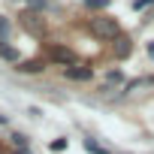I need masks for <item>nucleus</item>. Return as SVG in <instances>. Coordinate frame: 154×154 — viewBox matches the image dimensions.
Returning <instances> with one entry per match:
<instances>
[{"label":"nucleus","instance_id":"nucleus-1","mask_svg":"<svg viewBox=\"0 0 154 154\" xmlns=\"http://www.w3.org/2000/svg\"><path fill=\"white\" fill-rule=\"evenodd\" d=\"M91 33L97 39H115L118 36V21L115 18H91Z\"/></svg>","mask_w":154,"mask_h":154},{"label":"nucleus","instance_id":"nucleus-2","mask_svg":"<svg viewBox=\"0 0 154 154\" xmlns=\"http://www.w3.org/2000/svg\"><path fill=\"white\" fill-rule=\"evenodd\" d=\"M63 75H66V79H72V82H88L91 75H94V69H91V66H75V63H72V66L63 69Z\"/></svg>","mask_w":154,"mask_h":154},{"label":"nucleus","instance_id":"nucleus-3","mask_svg":"<svg viewBox=\"0 0 154 154\" xmlns=\"http://www.w3.org/2000/svg\"><path fill=\"white\" fill-rule=\"evenodd\" d=\"M48 57H51L54 63L72 66V51H69V48H63V45H51V48H48Z\"/></svg>","mask_w":154,"mask_h":154},{"label":"nucleus","instance_id":"nucleus-4","mask_svg":"<svg viewBox=\"0 0 154 154\" xmlns=\"http://www.w3.org/2000/svg\"><path fill=\"white\" fill-rule=\"evenodd\" d=\"M21 24H24L30 33H42V30H45V24H42V21H39L33 12H24V15H21Z\"/></svg>","mask_w":154,"mask_h":154},{"label":"nucleus","instance_id":"nucleus-5","mask_svg":"<svg viewBox=\"0 0 154 154\" xmlns=\"http://www.w3.org/2000/svg\"><path fill=\"white\" fill-rule=\"evenodd\" d=\"M127 54H130V39H127V36H118V39H115V57L124 60Z\"/></svg>","mask_w":154,"mask_h":154},{"label":"nucleus","instance_id":"nucleus-6","mask_svg":"<svg viewBox=\"0 0 154 154\" xmlns=\"http://www.w3.org/2000/svg\"><path fill=\"white\" fill-rule=\"evenodd\" d=\"M0 57L3 60H18V51L12 45H6V42H0Z\"/></svg>","mask_w":154,"mask_h":154},{"label":"nucleus","instance_id":"nucleus-7","mask_svg":"<svg viewBox=\"0 0 154 154\" xmlns=\"http://www.w3.org/2000/svg\"><path fill=\"white\" fill-rule=\"evenodd\" d=\"M18 69L21 72H39L42 69V60H24V63H18Z\"/></svg>","mask_w":154,"mask_h":154},{"label":"nucleus","instance_id":"nucleus-8","mask_svg":"<svg viewBox=\"0 0 154 154\" xmlns=\"http://www.w3.org/2000/svg\"><path fill=\"white\" fill-rule=\"evenodd\" d=\"M85 151H88V154H109V151H106L100 142H94V139H85Z\"/></svg>","mask_w":154,"mask_h":154},{"label":"nucleus","instance_id":"nucleus-9","mask_svg":"<svg viewBox=\"0 0 154 154\" xmlns=\"http://www.w3.org/2000/svg\"><path fill=\"white\" fill-rule=\"evenodd\" d=\"M12 145H15L21 154H27V136H21V133H12Z\"/></svg>","mask_w":154,"mask_h":154},{"label":"nucleus","instance_id":"nucleus-10","mask_svg":"<svg viewBox=\"0 0 154 154\" xmlns=\"http://www.w3.org/2000/svg\"><path fill=\"white\" fill-rule=\"evenodd\" d=\"M82 3H85L88 9H106V6L112 3V0H82Z\"/></svg>","mask_w":154,"mask_h":154},{"label":"nucleus","instance_id":"nucleus-11","mask_svg":"<svg viewBox=\"0 0 154 154\" xmlns=\"http://www.w3.org/2000/svg\"><path fill=\"white\" fill-rule=\"evenodd\" d=\"M9 36V18H0V42Z\"/></svg>","mask_w":154,"mask_h":154},{"label":"nucleus","instance_id":"nucleus-12","mask_svg":"<svg viewBox=\"0 0 154 154\" xmlns=\"http://www.w3.org/2000/svg\"><path fill=\"white\" fill-rule=\"evenodd\" d=\"M45 3H48V0H27L30 9H45Z\"/></svg>","mask_w":154,"mask_h":154},{"label":"nucleus","instance_id":"nucleus-13","mask_svg":"<svg viewBox=\"0 0 154 154\" xmlns=\"http://www.w3.org/2000/svg\"><path fill=\"white\" fill-rule=\"evenodd\" d=\"M63 148H66V139H54L51 142V151H63Z\"/></svg>","mask_w":154,"mask_h":154},{"label":"nucleus","instance_id":"nucleus-14","mask_svg":"<svg viewBox=\"0 0 154 154\" xmlns=\"http://www.w3.org/2000/svg\"><path fill=\"white\" fill-rule=\"evenodd\" d=\"M148 3H151V0H133V9H136V12H139V9H145V6H148Z\"/></svg>","mask_w":154,"mask_h":154},{"label":"nucleus","instance_id":"nucleus-15","mask_svg":"<svg viewBox=\"0 0 154 154\" xmlns=\"http://www.w3.org/2000/svg\"><path fill=\"white\" fill-rule=\"evenodd\" d=\"M121 79H124V75H121L118 69H109V82H121Z\"/></svg>","mask_w":154,"mask_h":154},{"label":"nucleus","instance_id":"nucleus-16","mask_svg":"<svg viewBox=\"0 0 154 154\" xmlns=\"http://www.w3.org/2000/svg\"><path fill=\"white\" fill-rule=\"evenodd\" d=\"M148 54H151V57H154V39H151V42H148Z\"/></svg>","mask_w":154,"mask_h":154}]
</instances>
